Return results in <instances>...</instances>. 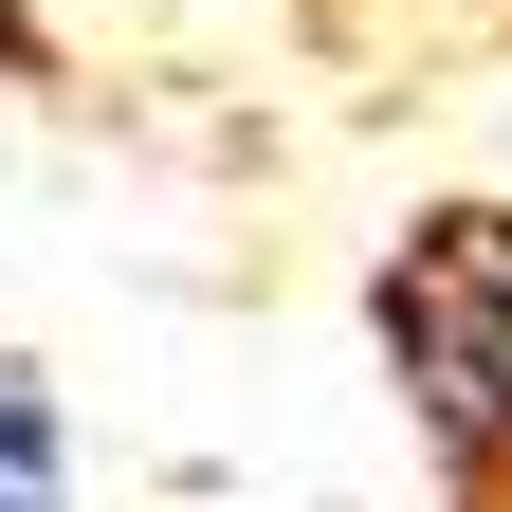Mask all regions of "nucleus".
<instances>
[{
    "label": "nucleus",
    "instance_id": "f257e3e1",
    "mask_svg": "<svg viewBox=\"0 0 512 512\" xmlns=\"http://www.w3.org/2000/svg\"><path fill=\"white\" fill-rule=\"evenodd\" d=\"M384 366H403V421L439 439V494L512 512V202H439L384 256Z\"/></svg>",
    "mask_w": 512,
    "mask_h": 512
},
{
    "label": "nucleus",
    "instance_id": "f03ea898",
    "mask_svg": "<svg viewBox=\"0 0 512 512\" xmlns=\"http://www.w3.org/2000/svg\"><path fill=\"white\" fill-rule=\"evenodd\" d=\"M0 512H74V476H55V403H37V366H0Z\"/></svg>",
    "mask_w": 512,
    "mask_h": 512
},
{
    "label": "nucleus",
    "instance_id": "7ed1b4c3",
    "mask_svg": "<svg viewBox=\"0 0 512 512\" xmlns=\"http://www.w3.org/2000/svg\"><path fill=\"white\" fill-rule=\"evenodd\" d=\"M0 74H37V19H19V0H0Z\"/></svg>",
    "mask_w": 512,
    "mask_h": 512
}]
</instances>
